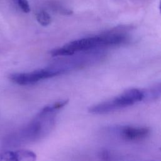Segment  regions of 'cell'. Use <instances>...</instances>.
I'll return each mask as SVG.
<instances>
[{
  "label": "cell",
  "instance_id": "6da1fadb",
  "mask_svg": "<svg viewBox=\"0 0 161 161\" xmlns=\"http://www.w3.org/2000/svg\"><path fill=\"white\" fill-rule=\"evenodd\" d=\"M68 102L67 99L61 100L43 107L26 125L7 135L3 147L17 148L46 137L54 128L57 113Z\"/></svg>",
  "mask_w": 161,
  "mask_h": 161
},
{
  "label": "cell",
  "instance_id": "7a4b0ae2",
  "mask_svg": "<svg viewBox=\"0 0 161 161\" xmlns=\"http://www.w3.org/2000/svg\"><path fill=\"white\" fill-rule=\"evenodd\" d=\"M143 94L142 89L132 88L126 89L118 96L89 108V112L103 114L113 112L142 101Z\"/></svg>",
  "mask_w": 161,
  "mask_h": 161
},
{
  "label": "cell",
  "instance_id": "3957f363",
  "mask_svg": "<svg viewBox=\"0 0 161 161\" xmlns=\"http://www.w3.org/2000/svg\"><path fill=\"white\" fill-rule=\"evenodd\" d=\"M60 68H47L37 69L30 72L15 73L9 75L11 82L21 86H27L37 83L42 80L55 77L64 74Z\"/></svg>",
  "mask_w": 161,
  "mask_h": 161
},
{
  "label": "cell",
  "instance_id": "277c9868",
  "mask_svg": "<svg viewBox=\"0 0 161 161\" xmlns=\"http://www.w3.org/2000/svg\"><path fill=\"white\" fill-rule=\"evenodd\" d=\"M100 45H104L102 36L89 37L74 40L65 44L64 47L74 53L75 52L90 50Z\"/></svg>",
  "mask_w": 161,
  "mask_h": 161
},
{
  "label": "cell",
  "instance_id": "5b68a950",
  "mask_svg": "<svg viewBox=\"0 0 161 161\" xmlns=\"http://www.w3.org/2000/svg\"><path fill=\"white\" fill-rule=\"evenodd\" d=\"M36 154L26 149L8 150L0 155V161H36Z\"/></svg>",
  "mask_w": 161,
  "mask_h": 161
},
{
  "label": "cell",
  "instance_id": "8992f818",
  "mask_svg": "<svg viewBox=\"0 0 161 161\" xmlns=\"http://www.w3.org/2000/svg\"><path fill=\"white\" fill-rule=\"evenodd\" d=\"M120 135L122 138L129 141H137L147 138L150 130L147 127H135L125 126L120 129Z\"/></svg>",
  "mask_w": 161,
  "mask_h": 161
},
{
  "label": "cell",
  "instance_id": "52a82bcc",
  "mask_svg": "<svg viewBox=\"0 0 161 161\" xmlns=\"http://www.w3.org/2000/svg\"><path fill=\"white\" fill-rule=\"evenodd\" d=\"M142 90L143 94L142 101L150 102L155 101L161 97V82Z\"/></svg>",
  "mask_w": 161,
  "mask_h": 161
},
{
  "label": "cell",
  "instance_id": "ba28073f",
  "mask_svg": "<svg viewBox=\"0 0 161 161\" xmlns=\"http://www.w3.org/2000/svg\"><path fill=\"white\" fill-rule=\"evenodd\" d=\"M104 45H116L121 44L125 41L126 37L121 34H112L102 36Z\"/></svg>",
  "mask_w": 161,
  "mask_h": 161
},
{
  "label": "cell",
  "instance_id": "9c48e42d",
  "mask_svg": "<svg viewBox=\"0 0 161 161\" xmlns=\"http://www.w3.org/2000/svg\"><path fill=\"white\" fill-rule=\"evenodd\" d=\"M37 21L43 26H47L52 23V18L49 14L45 11H40L36 16Z\"/></svg>",
  "mask_w": 161,
  "mask_h": 161
},
{
  "label": "cell",
  "instance_id": "30bf717a",
  "mask_svg": "<svg viewBox=\"0 0 161 161\" xmlns=\"http://www.w3.org/2000/svg\"><path fill=\"white\" fill-rule=\"evenodd\" d=\"M50 54L52 57L57 56H69L74 54L72 52L65 47L64 46L60 48H57L50 51Z\"/></svg>",
  "mask_w": 161,
  "mask_h": 161
},
{
  "label": "cell",
  "instance_id": "8fae6325",
  "mask_svg": "<svg viewBox=\"0 0 161 161\" xmlns=\"http://www.w3.org/2000/svg\"><path fill=\"white\" fill-rule=\"evenodd\" d=\"M17 2L19 6L23 12L26 13L30 12V8L28 0H17Z\"/></svg>",
  "mask_w": 161,
  "mask_h": 161
},
{
  "label": "cell",
  "instance_id": "7c38bea8",
  "mask_svg": "<svg viewBox=\"0 0 161 161\" xmlns=\"http://www.w3.org/2000/svg\"><path fill=\"white\" fill-rule=\"evenodd\" d=\"M159 9H160V14H161V1H160V6H159Z\"/></svg>",
  "mask_w": 161,
  "mask_h": 161
}]
</instances>
